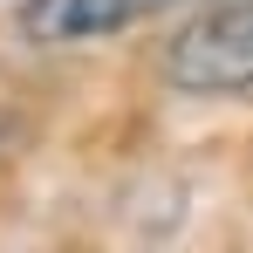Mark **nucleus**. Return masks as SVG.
<instances>
[{
  "label": "nucleus",
  "instance_id": "f03ea898",
  "mask_svg": "<svg viewBox=\"0 0 253 253\" xmlns=\"http://www.w3.org/2000/svg\"><path fill=\"white\" fill-rule=\"evenodd\" d=\"M178 0H28L21 7V35L42 48H76V42H103L144 14H165Z\"/></svg>",
  "mask_w": 253,
  "mask_h": 253
},
{
  "label": "nucleus",
  "instance_id": "f257e3e1",
  "mask_svg": "<svg viewBox=\"0 0 253 253\" xmlns=\"http://www.w3.org/2000/svg\"><path fill=\"white\" fill-rule=\"evenodd\" d=\"M165 76L192 96H253V0H212L171 42Z\"/></svg>",
  "mask_w": 253,
  "mask_h": 253
},
{
  "label": "nucleus",
  "instance_id": "7ed1b4c3",
  "mask_svg": "<svg viewBox=\"0 0 253 253\" xmlns=\"http://www.w3.org/2000/svg\"><path fill=\"white\" fill-rule=\"evenodd\" d=\"M0 137H7V117H0Z\"/></svg>",
  "mask_w": 253,
  "mask_h": 253
}]
</instances>
